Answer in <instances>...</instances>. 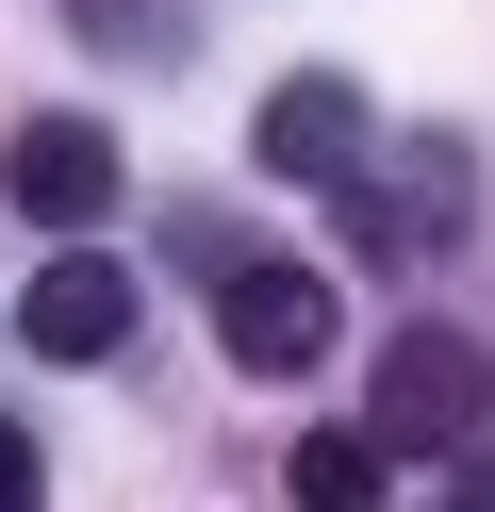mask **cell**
I'll list each match as a JSON object with an SVG mask.
<instances>
[{"label":"cell","mask_w":495,"mask_h":512,"mask_svg":"<svg viewBox=\"0 0 495 512\" xmlns=\"http://www.w3.org/2000/svg\"><path fill=\"white\" fill-rule=\"evenodd\" d=\"M363 430H380L396 463H462V446L495 430V347H479V331H380Z\"/></svg>","instance_id":"1"},{"label":"cell","mask_w":495,"mask_h":512,"mask_svg":"<svg viewBox=\"0 0 495 512\" xmlns=\"http://www.w3.org/2000/svg\"><path fill=\"white\" fill-rule=\"evenodd\" d=\"M462 199H479V182H462V149L413 133L396 166H347V182H330V232H347L363 265H429V248L462 232Z\"/></svg>","instance_id":"2"},{"label":"cell","mask_w":495,"mask_h":512,"mask_svg":"<svg viewBox=\"0 0 495 512\" xmlns=\"http://www.w3.org/2000/svg\"><path fill=\"white\" fill-rule=\"evenodd\" d=\"M215 347H231L248 380H297V364L330 347V281H314V265H281V248H248V265L215 281Z\"/></svg>","instance_id":"3"},{"label":"cell","mask_w":495,"mask_h":512,"mask_svg":"<svg viewBox=\"0 0 495 512\" xmlns=\"http://www.w3.org/2000/svg\"><path fill=\"white\" fill-rule=\"evenodd\" d=\"M0 199H17L33 232H99V215H116V133H99V116H17Z\"/></svg>","instance_id":"4"},{"label":"cell","mask_w":495,"mask_h":512,"mask_svg":"<svg viewBox=\"0 0 495 512\" xmlns=\"http://www.w3.org/2000/svg\"><path fill=\"white\" fill-rule=\"evenodd\" d=\"M17 347H33V364H116V347H132V265H99V248L33 265L17 281Z\"/></svg>","instance_id":"5"},{"label":"cell","mask_w":495,"mask_h":512,"mask_svg":"<svg viewBox=\"0 0 495 512\" xmlns=\"http://www.w3.org/2000/svg\"><path fill=\"white\" fill-rule=\"evenodd\" d=\"M264 182H347L363 166V83L347 67H297V83H264Z\"/></svg>","instance_id":"6"},{"label":"cell","mask_w":495,"mask_h":512,"mask_svg":"<svg viewBox=\"0 0 495 512\" xmlns=\"http://www.w3.org/2000/svg\"><path fill=\"white\" fill-rule=\"evenodd\" d=\"M380 479H396L380 430H297V512H380Z\"/></svg>","instance_id":"7"},{"label":"cell","mask_w":495,"mask_h":512,"mask_svg":"<svg viewBox=\"0 0 495 512\" xmlns=\"http://www.w3.org/2000/svg\"><path fill=\"white\" fill-rule=\"evenodd\" d=\"M66 34H83V50H132V67H165V50H182V17H165V0H66Z\"/></svg>","instance_id":"8"},{"label":"cell","mask_w":495,"mask_h":512,"mask_svg":"<svg viewBox=\"0 0 495 512\" xmlns=\"http://www.w3.org/2000/svg\"><path fill=\"white\" fill-rule=\"evenodd\" d=\"M0 512H50V446H33L17 413H0Z\"/></svg>","instance_id":"9"},{"label":"cell","mask_w":495,"mask_h":512,"mask_svg":"<svg viewBox=\"0 0 495 512\" xmlns=\"http://www.w3.org/2000/svg\"><path fill=\"white\" fill-rule=\"evenodd\" d=\"M446 512H495V430L462 446V479H446Z\"/></svg>","instance_id":"10"}]
</instances>
